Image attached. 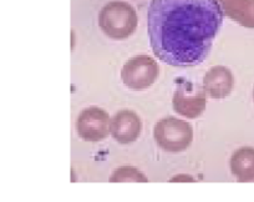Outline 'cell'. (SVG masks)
I'll return each instance as SVG.
<instances>
[{
	"label": "cell",
	"instance_id": "obj_1",
	"mask_svg": "<svg viewBox=\"0 0 254 202\" xmlns=\"http://www.w3.org/2000/svg\"><path fill=\"white\" fill-rule=\"evenodd\" d=\"M219 0H151L148 35L152 52L172 67H196L207 59L223 24Z\"/></svg>",
	"mask_w": 254,
	"mask_h": 202
},
{
	"label": "cell",
	"instance_id": "obj_2",
	"mask_svg": "<svg viewBox=\"0 0 254 202\" xmlns=\"http://www.w3.org/2000/svg\"><path fill=\"white\" fill-rule=\"evenodd\" d=\"M153 137L157 145L165 151L181 152L193 140V129L187 121L170 116L156 124Z\"/></svg>",
	"mask_w": 254,
	"mask_h": 202
},
{
	"label": "cell",
	"instance_id": "obj_3",
	"mask_svg": "<svg viewBox=\"0 0 254 202\" xmlns=\"http://www.w3.org/2000/svg\"><path fill=\"white\" fill-rule=\"evenodd\" d=\"M158 74H160V67L152 58L138 55L124 65L121 79L128 89L142 91L156 81Z\"/></svg>",
	"mask_w": 254,
	"mask_h": 202
},
{
	"label": "cell",
	"instance_id": "obj_4",
	"mask_svg": "<svg viewBox=\"0 0 254 202\" xmlns=\"http://www.w3.org/2000/svg\"><path fill=\"white\" fill-rule=\"evenodd\" d=\"M173 109L188 119H196L206 109V90L201 85L181 80L173 94Z\"/></svg>",
	"mask_w": 254,
	"mask_h": 202
},
{
	"label": "cell",
	"instance_id": "obj_5",
	"mask_svg": "<svg viewBox=\"0 0 254 202\" xmlns=\"http://www.w3.org/2000/svg\"><path fill=\"white\" fill-rule=\"evenodd\" d=\"M101 26L111 38L125 39L135 29V14L125 4H112L101 14Z\"/></svg>",
	"mask_w": 254,
	"mask_h": 202
},
{
	"label": "cell",
	"instance_id": "obj_6",
	"mask_svg": "<svg viewBox=\"0 0 254 202\" xmlns=\"http://www.w3.org/2000/svg\"><path fill=\"white\" fill-rule=\"evenodd\" d=\"M76 130L80 137L90 142L101 141L110 133V116L100 108L85 109L76 121Z\"/></svg>",
	"mask_w": 254,
	"mask_h": 202
},
{
	"label": "cell",
	"instance_id": "obj_7",
	"mask_svg": "<svg viewBox=\"0 0 254 202\" xmlns=\"http://www.w3.org/2000/svg\"><path fill=\"white\" fill-rule=\"evenodd\" d=\"M142 129L140 118L131 110H121L112 118L110 124L111 135L117 142L131 143L138 138Z\"/></svg>",
	"mask_w": 254,
	"mask_h": 202
},
{
	"label": "cell",
	"instance_id": "obj_8",
	"mask_svg": "<svg viewBox=\"0 0 254 202\" xmlns=\"http://www.w3.org/2000/svg\"><path fill=\"white\" fill-rule=\"evenodd\" d=\"M234 85L233 75L226 67H214L204 75L203 87L207 94L217 100L224 99L232 92Z\"/></svg>",
	"mask_w": 254,
	"mask_h": 202
},
{
	"label": "cell",
	"instance_id": "obj_9",
	"mask_svg": "<svg viewBox=\"0 0 254 202\" xmlns=\"http://www.w3.org/2000/svg\"><path fill=\"white\" fill-rule=\"evenodd\" d=\"M231 170L238 181L254 180V148L242 147L237 150L231 159Z\"/></svg>",
	"mask_w": 254,
	"mask_h": 202
},
{
	"label": "cell",
	"instance_id": "obj_10",
	"mask_svg": "<svg viewBox=\"0 0 254 202\" xmlns=\"http://www.w3.org/2000/svg\"><path fill=\"white\" fill-rule=\"evenodd\" d=\"M226 14L248 28H254V0H219Z\"/></svg>",
	"mask_w": 254,
	"mask_h": 202
},
{
	"label": "cell",
	"instance_id": "obj_11",
	"mask_svg": "<svg viewBox=\"0 0 254 202\" xmlns=\"http://www.w3.org/2000/svg\"><path fill=\"white\" fill-rule=\"evenodd\" d=\"M111 182H147L148 179L136 167L122 166L110 177Z\"/></svg>",
	"mask_w": 254,
	"mask_h": 202
},
{
	"label": "cell",
	"instance_id": "obj_12",
	"mask_svg": "<svg viewBox=\"0 0 254 202\" xmlns=\"http://www.w3.org/2000/svg\"><path fill=\"white\" fill-rule=\"evenodd\" d=\"M180 182V181H183V182H193L194 179L192 176H188V175H178V176H175L173 179H171V182Z\"/></svg>",
	"mask_w": 254,
	"mask_h": 202
},
{
	"label": "cell",
	"instance_id": "obj_13",
	"mask_svg": "<svg viewBox=\"0 0 254 202\" xmlns=\"http://www.w3.org/2000/svg\"><path fill=\"white\" fill-rule=\"evenodd\" d=\"M253 97H254V92H253Z\"/></svg>",
	"mask_w": 254,
	"mask_h": 202
}]
</instances>
